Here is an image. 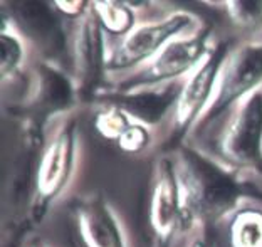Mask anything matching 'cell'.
<instances>
[{"label":"cell","instance_id":"cell-1","mask_svg":"<svg viewBox=\"0 0 262 247\" xmlns=\"http://www.w3.org/2000/svg\"><path fill=\"white\" fill-rule=\"evenodd\" d=\"M188 215L204 222H217L235 214L244 197V185L227 167L192 147L177 155Z\"/></svg>","mask_w":262,"mask_h":247},{"label":"cell","instance_id":"cell-2","mask_svg":"<svg viewBox=\"0 0 262 247\" xmlns=\"http://www.w3.org/2000/svg\"><path fill=\"white\" fill-rule=\"evenodd\" d=\"M77 156V121L66 116L39 148L32 178V215L40 219L73 177Z\"/></svg>","mask_w":262,"mask_h":247},{"label":"cell","instance_id":"cell-3","mask_svg":"<svg viewBox=\"0 0 262 247\" xmlns=\"http://www.w3.org/2000/svg\"><path fill=\"white\" fill-rule=\"evenodd\" d=\"M199 27V17L185 10L171 12L163 19L136 26L108 51L106 72H131L157 56L166 44Z\"/></svg>","mask_w":262,"mask_h":247},{"label":"cell","instance_id":"cell-4","mask_svg":"<svg viewBox=\"0 0 262 247\" xmlns=\"http://www.w3.org/2000/svg\"><path fill=\"white\" fill-rule=\"evenodd\" d=\"M208 49V31L177 37L166 44L151 61L128 72L126 79L118 84L116 91H135L177 83L180 77H187L199 66Z\"/></svg>","mask_w":262,"mask_h":247},{"label":"cell","instance_id":"cell-5","mask_svg":"<svg viewBox=\"0 0 262 247\" xmlns=\"http://www.w3.org/2000/svg\"><path fill=\"white\" fill-rule=\"evenodd\" d=\"M187 215L188 210L178 175L177 160L163 156L155 165L146 207L148 227L155 244L158 247L168 245L180 227L185 224Z\"/></svg>","mask_w":262,"mask_h":247},{"label":"cell","instance_id":"cell-6","mask_svg":"<svg viewBox=\"0 0 262 247\" xmlns=\"http://www.w3.org/2000/svg\"><path fill=\"white\" fill-rule=\"evenodd\" d=\"M219 152L230 167L262 173V88L234 108Z\"/></svg>","mask_w":262,"mask_h":247},{"label":"cell","instance_id":"cell-7","mask_svg":"<svg viewBox=\"0 0 262 247\" xmlns=\"http://www.w3.org/2000/svg\"><path fill=\"white\" fill-rule=\"evenodd\" d=\"M262 88V42H246L229 51L215 94L202 119L212 121Z\"/></svg>","mask_w":262,"mask_h":247},{"label":"cell","instance_id":"cell-8","mask_svg":"<svg viewBox=\"0 0 262 247\" xmlns=\"http://www.w3.org/2000/svg\"><path fill=\"white\" fill-rule=\"evenodd\" d=\"M227 56L229 47L225 44L210 46L199 66L182 81L170 123L175 135H183L204 116L215 94L220 71Z\"/></svg>","mask_w":262,"mask_h":247},{"label":"cell","instance_id":"cell-9","mask_svg":"<svg viewBox=\"0 0 262 247\" xmlns=\"http://www.w3.org/2000/svg\"><path fill=\"white\" fill-rule=\"evenodd\" d=\"M104 31L96 19L93 4L88 10L74 19V29L66 39V56H68L71 74L76 91H86L94 88L101 72L108 64V47Z\"/></svg>","mask_w":262,"mask_h":247},{"label":"cell","instance_id":"cell-10","mask_svg":"<svg viewBox=\"0 0 262 247\" xmlns=\"http://www.w3.org/2000/svg\"><path fill=\"white\" fill-rule=\"evenodd\" d=\"M73 217L77 247H129L120 217L104 198H84Z\"/></svg>","mask_w":262,"mask_h":247},{"label":"cell","instance_id":"cell-11","mask_svg":"<svg viewBox=\"0 0 262 247\" xmlns=\"http://www.w3.org/2000/svg\"><path fill=\"white\" fill-rule=\"evenodd\" d=\"M10 20L17 24L19 32L29 40H34L49 56L66 52L68 34L52 12L54 4L46 2H15L12 4Z\"/></svg>","mask_w":262,"mask_h":247},{"label":"cell","instance_id":"cell-12","mask_svg":"<svg viewBox=\"0 0 262 247\" xmlns=\"http://www.w3.org/2000/svg\"><path fill=\"white\" fill-rule=\"evenodd\" d=\"M180 86L182 83L177 81L135 91H115L108 96V101L120 106L133 121L151 128L162 123L166 114L173 111Z\"/></svg>","mask_w":262,"mask_h":247},{"label":"cell","instance_id":"cell-13","mask_svg":"<svg viewBox=\"0 0 262 247\" xmlns=\"http://www.w3.org/2000/svg\"><path fill=\"white\" fill-rule=\"evenodd\" d=\"M76 86L73 79L54 64L44 63L35 74L34 99L47 110H66L73 103Z\"/></svg>","mask_w":262,"mask_h":247},{"label":"cell","instance_id":"cell-14","mask_svg":"<svg viewBox=\"0 0 262 247\" xmlns=\"http://www.w3.org/2000/svg\"><path fill=\"white\" fill-rule=\"evenodd\" d=\"M230 247H262V210L239 209L229 227Z\"/></svg>","mask_w":262,"mask_h":247},{"label":"cell","instance_id":"cell-15","mask_svg":"<svg viewBox=\"0 0 262 247\" xmlns=\"http://www.w3.org/2000/svg\"><path fill=\"white\" fill-rule=\"evenodd\" d=\"M91 4H93L94 14H96V19L106 34L116 35V37L123 39L124 35H128L136 27L135 12L131 4L113 2V0L91 2Z\"/></svg>","mask_w":262,"mask_h":247},{"label":"cell","instance_id":"cell-16","mask_svg":"<svg viewBox=\"0 0 262 247\" xmlns=\"http://www.w3.org/2000/svg\"><path fill=\"white\" fill-rule=\"evenodd\" d=\"M0 42H2V77L14 76L26 59V37L19 32L15 26H7L2 19V31H0Z\"/></svg>","mask_w":262,"mask_h":247},{"label":"cell","instance_id":"cell-17","mask_svg":"<svg viewBox=\"0 0 262 247\" xmlns=\"http://www.w3.org/2000/svg\"><path fill=\"white\" fill-rule=\"evenodd\" d=\"M131 123H133V119L120 106L110 103V101L101 106L96 116H94V130L98 131L99 136L110 141L120 140V136L126 131Z\"/></svg>","mask_w":262,"mask_h":247},{"label":"cell","instance_id":"cell-18","mask_svg":"<svg viewBox=\"0 0 262 247\" xmlns=\"http://www.w3.org/2000/svg\"><path fill=\"white\" fill-rule=\"evenodd\" d=\"M224 7L230 20L242 31L257 32L262 29V2L237 0V2H225Z\"/></svg>","mask_w":262,"mask_h":247},{"label":"cell","instance_id":"cell-19","mask_svg":"<svg viewBox=\"0 0 262 247\" xmlns=\"http://www.w3.org/2000/svg\"><path fill=\"white\" fill-rule=\"evenodd\" d=\"M150 141H151V130L145 125L133 121L126 128V131L120 136V140L116 141V145L120 147L121 152L136 155V153H141L143 150H146Z\"/></svg>","mask_w":262,"mask_h":247},{"label":"cell","instance_id":"cell-20","mask_svg":"<svg viewBox=\"0 0 262 247\" xmlns=\"http://www.w3.org/2000/svg\"><path fill=\"white\" fill-rule=\"evenodd\" d=\"M188 247H207V244L204 242V240H193Z\"/></svg>","mask_w":262,"mask_h":247},{"label":"cell","instance_id":"cell-21","mask_svg":"<svg viewBox=\"0 0 262 247\" xmlns=\"http://www.w3.org/2000/svg\"><path fill=\"white\" fill-rule=\"evenodd\" d=\"M27 247H46V245H42V244H40V242H34V244L27 245Z\"/></svg>","mask_w":262,"mask_h":247}]
</instances>
